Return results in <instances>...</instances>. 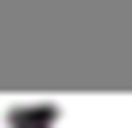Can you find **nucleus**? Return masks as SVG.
<instances>
[{"label": "nucleus", "instance_id": "obj_1", "mask_svg": "<svg viewBox=\"0 0 132 128\" xmlns=\"http://www.w3.org/2000/svg\"><path fill=\"white\" fill-rule=\"evenodd\" d=\"M50 128H132V103L91 99V103H66Z\"/></svg>", "mask_w": 132, "mask_h": 128}, {"label": "nucleus", "instance_id": "obj_2", "mask_svg": "<svg viewBox=\"0 0 132 128\" xmlns=\"http://www.w3.org/2000/svg\"><path fill=\"white\" fill-rule=\"evenodd\" d=\"M0 128H12V120H8V111H0Z\"/></svg>", "mask_w": 132, "mask_h": 128}]
</instances>
